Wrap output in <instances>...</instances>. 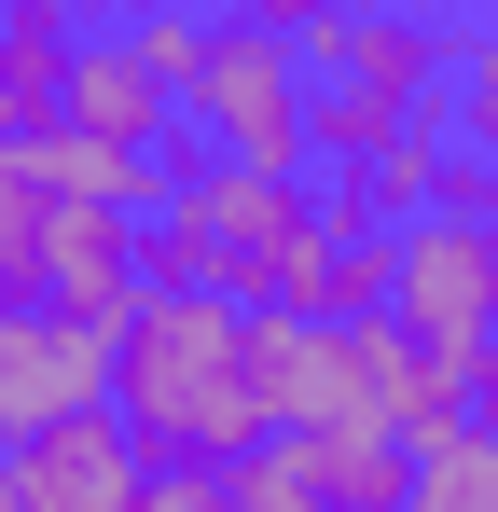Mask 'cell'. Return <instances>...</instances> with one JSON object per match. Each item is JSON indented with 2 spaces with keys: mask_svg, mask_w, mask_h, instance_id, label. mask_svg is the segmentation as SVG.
<instances>
[{
  "mask_svg": "<svg viewBox=\"0 0 498 512\" xmlns=\"http://www.w3.org/2000/svg\"><path fill=\"white\" fill-rule=\"evenodd\" d=\"M0 139H14V125H0Z\"/></svg>",
  "mask_w": 498,
  "mask_h": 512,
  "instance_id": "16",
  "label": "cell"
},
{
  "mask_svg": "<svg viewBox=\"0 0 498 512\" xmlns=\"http://www.w3.org/2000/svg\"><path fill=\"white\" fill-rule=\"evenodd\" d=\"M42 222H56V180L28 139H0V319L42 305Z\"/></svg>",
  "mask_w": 498,
  "mask_h": 512,
  "instance_id": "10",
  "label": "cell"
},
{
  "mask_svg": "<svg viewBox=\"0 0 498 512\" xmlns=\"http://www.w3.org/2000/svg\"><path fill=\"white\" fill-rule=\"evenodd\" d=\"M70 56H83V0H14V14H0V125H14V139L56 125Z\"/></svg>",
  "mask_w": 498,
  "mask_h": 512,
  "instance_id": "9",
  "label": "cell"
},
{
  "mask_svg": "<svg viewBox=\"0 0 498 512\" xmlns=\"http://www.w3.org/2000/svg\"><path fill=\"white\" fill-rule=\"evenodd\" d=\"M471 429H498V346L471 360Z\"/></svg>",
  "mask_w": 498,
  "mask_h": 512,
  "instance_id": "13",
  "label": "cell"
},
{
  "mask_svg": "<svg viewBox=\"0 0 498 512\" xmlns=\"http://www.w3.org/2000/svg\"><path fill=\"white\" fill-rule=\"evenodd\" d=\"M0 512H14V429H0Z\"/></svg>",
  "mask_w": 498,
  "mask_h": 512,
  "instance_id": "14",
  "label": "cell"
},
{
  "mask_svg": "<svg viewBox=\"0 0 498 512\" xmlns=\"http://www.w3.org/2000/svg\"><path fill=\"white\" fill-rule=\"evenodd\" d=\"M277 443H291V471H305V499H319V512H402V471H415L402 429L332 416V429H277Z\"/></svg>",
  "mask_w": 498,
  "mask_h": 512,
  "instance_id": "8",
  "label": "cell"
},
{
  "mask_svg": "<svg viewBox=\"0 0 498 512\" xmlns=\"http://www.w3.org/2000/svg\"><path fill=\"white\" fill-rule=\"evenodd\" d=\"M374 319L429 360V374H457V402H471V360L498 346V250H485V208H415L374 236Z\"/></svg>",
  "mask_w": 498,
  "mask_h": 512,
  "instance_id": "3",
  "label": "cell"
},
{
  "mask_svg": "<svg viewBox=\"0 0 498 512\" xmlns=\"http://www.w3.org/2000/svg\"><path fill=\"white\" fill-rule=\"evenodd\" d=\"M180 153L291 180L305 167V56H277L263 28L208 14V42H194V70H180Z\"/></svg>",
  "mask_w": 498,
  "mask_h": 512,
  "instance_id": "4",
  "label": "cell"
},
{
  "mask_svg": "<svg viewBox=\"0 0 498 512\" xmlns=\"http://www.w3.org/2000/svg\"><path fill=\"white\" fill-rule=\"evenodd\" d=\"M139 305V194H70L56 180V222H42V319L111 333Z\"/></svg>",
  "mask_w": 498,
  "mask_h": 512,
  "instance_id": "5",
  "label": "cell"
},
{
  "mask_svg": "<svg viewBox=\"0 0 498 512\" xmlns=\"http://www.w3.org/2000/svg\"><path fill=\"white\" fill-rule=\"evenodd\" d=\"M139 457H125V429L97 416H56V429H14V512H139Z\"/></svg>",
  "mask_w": 498,
  "mask_h": 512,
  "instance_id": "6",
  "label": "cell"
},
{
  "mask_svg": "<svg viewBox=\"0 0 498 512\" xmlns=\"http://www.w3.org/2000/svg\"><path fill=\"white\" fill-rule=\"evenodd\" d=\"M485 250H498V208H485Z\"/></svg>",
  "mask_w": 498,
  "mask_h": 512,
  "instance_id": "15",
  "label": "cell"
},
{
  "mask_svg": "<svg viewBox=\"0 0 498 512\" xmlns=\"http://www.w3.org/2000/svg\"><path fill=\"white\" fill-rule=\"evenodd\" d=\"M97 402V333H70V319H0V429H56Z\"/></svg>",
  "mask_w": 498,
  "mask_h": 512,
  "instance_id": "7",
  "label": "cell"
},
{
  "mask_svg": "<svg viewBox=\"0 0 498 512\" xmlns=\"http://www.w3.org/2000/svg\"><path fill=\"white\" fill-rule=\"evenodd\" d=\"M402 512H498V429H429L415 443V471H402Z\"/></svg>",
  "mask_w": 498,
  "mask_h": 512,
  "instance_id": "11",
  "label": "cell"
},
{
  "mask_svg": "<svg viewBox=\"0 0 498 512\" xmlns=\"http://www.w3.org/2000/svg\"><path fill=\"white\" fill-rule=\"evenodd\" d=\"M457 0H346L305 56V167H360L388 139H429L443 125V84H457Z\"/></svg>",
  "mask_w": 498,
  "mask_h": 512,
  "instance_id": "2",
  "label": "cell"
},
{
  "mask_svg": "<svg viewBox=\"0 0 498 512\" xmlns=\"http://www.w3.org/2000/svg\"><path fill=\"white\" fill-rule=\"evenodd\" d=\"M97 416L139 471H236L291 429V319H249L222 291H139L97 333Z\"/></svg>",
  "mask_w": 498,
  "mask_h": 512,
  "instance_id": "1",
  "label": "cell"
},
{
  "mask_svg": "<svg viewBox=\"0 0 498 512\" xmlns=\"http://www.w3.org/2000/svg\"><path fill=\"white\" fill-rule=\"evenodd\" d=\"M457 14H471V0H457Z\"/></svg>",
  "mask_w": 498,
  "mask_h": 512,
  "instance_id": "17",
  "label": "cell"
},
{
  "mask_svg": "<svg viewBox=\"0 0 498 512\" xmlns=\"http://www.w3.org/2000/svg\"><path fill=\"white\" fill-rule=\"evenodd\" d=\"M443 153L498 180V14L457 28V84H443Z\"/></svg>",
  "mask_w": 498,
  "mask_h": 512,
  "instance_id": "12",
  "label": "cell"
}]
</instances>
